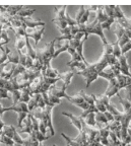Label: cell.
I'll return each mask as SVG.
<instances>
[{
	"label": "cell",
	"mask_w": 131,
	"mask_h": 146,
	"mask_svg": "<svg viewBox=\"0 0 131 146\" xmlns=\"http://www.w3.org/2000/svg\"><path fill=\"white\" fill-rule=\"evenodd\" d=\"M55 42L56 40L51 41L50 43L46 44V47L44 49H37V56L43 60V68H42V74L45 72L47 67L51 65V60L54 58L55 53Z\"/></svg>",
	"instance_id": "cell-1"
},
{
	"label": "cell",
	"mask_w": 131,
	"mask_h": 146,
	"mask_svg": "<svg viewBox=\"0 0 131 146\" xmlns=\"http://www.w3.org/2000/svg\"><path fill=\"white\" fill-rule=\"evenodd\" d=\"M90 34L98 35V36H99L100 38L102 39L104 45H107V44H108V41H107L106 38H105V35H104L103 29H102V25L100 23H98L96 19H94L92 23H86V25H85L84 40H83V41H86V40L88 39V36H90Z\"/></svg>",
	"instance_id": "cell-2"
},
{
	"label": "cell",
	"mask_w": 131,
	"mask_h": 146,
	"mask_svg": "<svg viewBox=\"0 0 131 146\" xmlns=\"http://www.w3.org/2000/svg\"><path fill=\"white\" fill-rule=\"evenodd\" d=\"M99 71L97 69L96 64H92L88 65L84 70L82 71H77V74L83 76L86 80V87H88L90 85L92 82H94V80H97V78L99 77Z\"/></svg>",
	"instance_id": "cell-3"
},
{
	"label": "cell",
	"mask_w": 131,
	"mask_h": 146,
	"mask_svg": "<svg viewBox=\"0 0 131 146\" xmlns=\"http://www.w3.org/2000/svg\"><path fill=\"white\" fill-rule=\"evenodd\" d=\"M19 18L21 21L23 25H25V27H31V29H37V27H45V23L41 21H34L32 18H23V17H19Z\"/></svg>",
	"instance_id": "cell-4"
},
{
	"label": "cell",
	"mask_w": 131,
	"mask_h": 146,
	"mask_svg": "<svg viewBox=\"0 0 131 146\" xmlns=\"http://www.w3.org/2000/svg\"><path fill=\"white\" fill-rule=\"evenodd\" d=\"M118 61H119L120 64V70H121V73L123 75H126L131 77V74L129 72V65L127 63V59H126V56L125 55H121L119 58H118Z\"/></svg>",
	"instance_id": "cell-5"
},
{
	"label": "cell",
	"mask_w": 131,
	"mask_h": 146,
	"mask_svg": "<svg viewBox=\"0 0 131 146\" xmlns=\"http://www.w3.org/2000/svg\"><path fill=\"white\" fill-rule=\"evenodd\" d=\"M19 133H25V134L31 135L33 132V123H32V118H31V114L28 115L27 119L23 121V127L19 129Z\"/></svg>",
	"instance_id": "cell-6"
},
{
	"label": "cell",
	"mask_w": 131,
	"mask_h": 146,
	"mask_svg": "<svg viewBox=\"0 0 131 146\" xmlns=\"http://www.w3.org/2000/svg\"><path fill=\"white\" fill-rule=\"evenodd\" d=\"M53 108L54 107H51V106H46V108L44 109V112H45V115H46L47 118V122H48V128L50 129L51 132V136L55 135L53 124H52V110H53Z\"/></svg>",
	"instance_id": "cell-7"
},
{
	"label": "cell",
	"mask_w": 131,
	"mask_h": 146,
	"mask_svg": "<svg viewBox=\"0 0 131 146\" xmlns=\"http://www.w3.org/2000/svg\"><path fill=\"white\" fill-rule=\"evenodd\" d=\"M44 31H45V27H37V29H35L34 32L31 33V34H27V38H32V39L35 40V43L36 45H38L40 42V40L42 39V36L44 34Z\"/></svg>",
	"instance_id": "cell-8"
},
{
	"label": "cell",
	"mask_w": 131,
	"mask_h": 146,
	"mask_svg": "<svg viewBox=\"0 0 131 146\" xmlns=\"http://www.w3.org/2000/svg\"><path fill=\"white\" fill-rule=\"evenodd\" d=\"M108 126H109V129L110 131L114 132L116 134V136L121 140V123L116 120H114L113 122H110L108 123Z\"/></svg>",
	"instance_id": "cell-9"
},
{
	"label": "cell",
	"mask_w": 131,
	"mask_h": 146,
	"mask_svg": "<svg viewBox=\"0 0 131 146\" xmlns=\"http://www.w3.org/2000/svg\"><path fill=\"white\" fill-rule=\"evenodd\" d=\"M55 11H56V16L54 17V19L56 21H66V8L67 6L63 5V6H55Z\"/></svg>",
	"instance_id": "cell-10"
},
{
	"label": "cell",
	"mask_w": 131,
	"mask_h": 146,
	"mask_svg": "<svg viewBox=\"0 0 131 146\" xmlns=\"http://www.w3.org/2000/svg\"><path fill=\"white\" fill-rule=\"evenodd\" d=\"M99 77L105 78V79H107L109 82H110L112 79L116 78V76H115V74H114V72H113L112 68H111L110 66H108L99 73Z\"/></svg>",
	"instance_id": "cell-11"
},
{
	"label": "cell",
	"mask_w": 131,
	"mask_h": 146,
	"mask_svg": "<svg viewBox=\"0 0 131 146\" xmlns=\"http://www.w3.org/2000/svg\"><path fill=\"white\" fill-rule=\"evenodd\" d=\"M74 74H76L74 70L68 71V72H64V73H60L59 78H60V80H62L65 84L68 86V85L71 83V80H72V78H73Z\"/></svg>",
	"instance_id": "cell-12"
},
{
	"label": "cell",
	"mask_w": 131,
	"mask_h": 146,
	"mask_svg": "<svg viewBox=\"0 0 131 146\" xmlns=\"http://www.w3.org/2000/svg\"><path fill=\"white\" fill-rule=\"evenodd\" d=\"M62 115L68 117V118L71 120L72 124H73V125L78 129V131L80 132L81 129H82V127H81V118H80V117H75V116H73L72 114H69V113H66V112H63Z\"/></svg>",
	"instance_id": "cell-13"
},
{
	"label": "cell",
	"mask_w": 131,
	"mask_h": 146,
	"mask_svg": "<svg viewBox=\"0 0 131 146\" xmlns=\"http://www.w3.org/2000/svg\"><path fill=\"white\" fill-rule=\"evenodd\" d=\"M41 94H35V96H32L31 100L28 103V108H29V111L30 113H32L34 110H36L38 108V105H39V100L41 98Z\"/></svg>",
	"instance_id": "cell-14"
},
{
	"label": "cell",
	"mask_w": 131,
	"mask_h": 146,
	"mask_svg": "<svg viewBox=\"0 0 131 146\" xmlns=\"http://www.w3.org/2000/svg\"><path fill=\"white\" fill-rule=\"evenodd\" d=\"M107 19H108V16H107V14L105 13V11H104V6H99V7H98V9H97V16H96V21L102 25V23H105Z\"/></svg>",
	"instance_id": "cell-15"
},
{
	"label": "cell",
	"mask_w": 131,
	"mask_h": 146,
	"mask_svg": "<svg viewBox=\"0 0 131 146\" xmlns=\"http://www.w3.org/2000/svg\"><path fill=\"white\" fill-rule=\"evenodd\" d=\"M5 7H6V13L9 16H11V17L12 16H15L23 8V5H9V6Z\"/></svg>",
	"instance_id": "cell-16"
},
{
	"label": "cell",
	"mask_w": 131,
	"mask_h": 146,
	"mask_svg": "<svg viewBox=\"0 0 131 146\" xmlns=\"http://www.w3.org/2000/svg\"><path fill=\"white\" fill-rule=\"evenodd\" d=\"M42 75L48 78H59L60 73L58 72V70L52 68V66L50 65L49 67H47V69L45 70V72H44Z\"/></svg>",
	"instance_id": "cell-17"
},
{
	"label": "cell",
	"mask_w": 131,
	"mask_h": 146,
	"mask_svg": "<svg viewBox=\"0 0 131 146\" xmlns=\"http://www.w3.org/2000/svg\"><path fill=\"white\" fill-rule=\"evenodd\" d=\"M67 66L71 67L72 70H73V69H77L78 71H82V70H84L88 65L83 63L82 61H70L67 63Z\"/></svg>",
	"instance_id": "cell-18"
},
{
	"label": "cell",
	"mask_w": 131,
	"mask_h": 146,
	"mask_svg": "<svg viewBox=\"0 0 131 146\" xmlns=\"http://www.w3.org/2000/svg\"><path fill=\"white\" fill-rule=\"evenodd\" d=\"M21 100H19V103L28 104L33 96V94H31V91H30V88L27 87V88L21 89Z\"/></svg>",
	"instance_id": "cell-19"
},
{
	"label": "cell",
	"mask_w": 131,
	"mask_h": 146,
	"mask_svg": "<svg viewBox=\"0 0 131 146\" xmlns=\"http://www.w3.org/2000/svg\"><path fill=\"white\" fill-rule=\"evenodd\" d=\"M7 61L10 62V63L15 64V65H19V52H17L15 49L10 51V53L8 54V56H7Z\"/></svg>",
	"instance_id": "cell-20"
},
{
	"label": "cell",
	"mask_w": 131,
	"mask_h": 146,
	"mask_svg": "<svg viewBox=\"0 0 131 146\" xmlns=\"http://www.w3.org/2000/svg\"><path fill=\"white\" fill-rule=\"evenodd\" d=\"M15 50L19 51L23 50L25 47H27V42H25V36H16L15 44H14Z\"/></svg>",
	"instance_id": "cell-21"
},
{
	"label": "cell",
	"mask_w": 131,
	"mask_h": 146,
	"mask_svg": "<svg viewBox=\"0 0 131 146\" xmlns=\"http://www.w3.org/2000/svg\"><path fill=\"white\" fill-rule=\"evenodd\" d=\"M10 49L8 48V47H0V65L3 63H5V62H7V56H8V54L10 53Z\"/></svg>",
	"instance_id": "cell-22"
},
{
	"label": "cell",
	"mask_w": 131,
	"mask_h": 146,
	"mask_svg": "<svg viewBox=\"0 0 131 146\" xmlns=\"http://www.w3.org/2000/svg\"><path fill=\"white\" fill-rule=\"evenodd\" d=\"M35 12H36V9H27L25 6H23V8L21 9V11L16 14V15L19 16V17H23V18H30Z\"/></svg>",
	"instance_id": "cell-23"
},
{
	"label": "cell",
	"mask_w": 131,
	"mask_h": 146,
	"mask_svg": "<svg viewBox=\"0 0 131 146\" xmlns=\"http://www.w3.org/2000/svg\"><path fill=\"white\" fill-rule=\"evenodd\" d=\"M84 122L87 126H90V127L94 128L97 126V121H96V113H92V114L87 115L84 119Z\"/></svg>",
	"instance_id": "cell-24"
},
{
	"label": "cell",
	"mask_w": 131,
	"mask_h": 146,
	"mask_svg": "<svg viewBox=\"0 0 131 146\" xmlns=\"http://www.w3.org/2000/svg\"><path fill=\"white\" fill-rule=\"evenodd\" d=\"M15 129L16 128L14 127V126H12V125H5L4 126V128H3V130L1 131L2 132V134H4L5 136H7V137H9V138H13V135H14V131H15ZM13 140V139H12Z\"/></svg>",
	"instance_id": "cell-25"
},
{
	"label": "cell",
	"mask_w": 131,
	"mask_h": 146,
	"mask_svg": "<svg viewBox=\"0 0 131 146\" xmlns=\"http://www.w3.org/2000/svg\"><path fill=\"white\" fill-rule=\"evenodd\" d=\"M68 102H70L71 104H73V105H75V106H77L78 108L80 107L81 105H82L83 103H84V100H83L82 98H81L79 94L78 96H68V98H66Z\"/></svg>",
	"instance_id": "cell-26"
},
{
	"label": "cell",
	"mask_w": 131,
	"mask_h": 146,
	"mask_svg": "<svg viewBox=\"0 0 131 146\" xmlns=\"http://www.w3.org/2000/svg\"><path fill=\"white\" fill-rule=\"evenodd\" d=\"M92 98H94V107L97 108L98 111H99V112H101V113L106 112V111H107L106 107H105V105H104L101 100H99V98H98L97 96H94V94H92Z\"/></svg>",
	"instance_id": "cell-27"
},
{
	"label": "cell",
	"mask_w": 131,
	"mask_h": 146,
	"mask_svg": "<svg viewBox=\"0 0 131 146\" xmlns=\"http://www.w3.org/2000/svg\"><path fill=\"white\" fill-rule=\"evenodd\" d=\"M25 42H27V50H28V56H30L33 60H35L37 58V50L34 49L32 47V45L29 42V38L25 36Z\"/></svg>",
	"instance_id": "cell-28"
},
{
	"label": "cell",
	"mask_w": 131,
	"mask_h": 146,
	"mask_svg": "<svg viewBox=\"0 0 131 146\" xmlns=\"http://www.w3.org/2000/svg\"><path fill=\"white\" fill-rule=\"evenodd\" d=\"M0 143H3V144H5V145H8V146H14L15 142H14L11 138L5 136V135L2 134V132H1V135H0Z\"/></svg>",
	"instance_id": "cell-29"
},
{
	"label": "cell",
	"mask_w": 131,
	"mask_h": 146,
	"mask_svg": "<svg viewBox=\"0 0 131 146\" xmlns=\"http://www.w3.org/2000/svg\"><path fill=\"white\" fill-rule=\"evenodd\" d=\"M69 47V42L65 41V43L63 44V46H60L59 48H55V53H54V58L58 57V55H60L61 53L65 52V51L68 50Z\"/></svg>",
	"instance_id": "cell-30"
},
{
	"label": "cell",
	"mask_w": 131,
	"mask_h": 146,
	"mask_svg": "<svg viewBox=\"0 0 131 146\" xmlns=\"http://www.w3.org/2000/svg\"><path fill=\"white\" fill-rule=\"evenodd\" d=\"M28 113H17V130H19L21 127H23V121H25V119H27V117H28Z\"/></svg>",
	"instance_id": "cell-31"
},
{
	"label": "cell",
	"mask_w": 131,
	"mask_h": 146,
	"mask_svg": "<svg viewBox=\"0 0 131 146\" xmlns=\"http://www.w3.org/2000/svg\"><path fill=\"white\" fill-rule=\"evenodd\" d=\"M113 47V55L115 56L116 58H119L120 56H121V48H120V46H119V42H118V40L115 42V43H113L111 44Z\"/></svg>",
	"instance_id": "cell-32"
},
{
	"label": "cell",
	"mask_w": 131,
	"mask_h": 146,
	"mask_svg": "<svg viewBox=\"0 0 131 146\" xmlns=\"http://www.w3.org/2000/svg\"><path fill=\"white\" fill-rule=\"evenodd\" d=\"M67 52L71 55V61H82V59L79 57V55L77 54V52H76L75 49L71 48V47H68V50H67Z\"/></svg>",
	"instance_id": "cell-33"
},
{
	"label": "cell",
	"mask_w": 131,
	"mask_h": 146,
	"mask_svg": "<svg viewBox=\"0 0 131 146\" xmlns=\"http://www.w3.org/2000/svg\"><path fill=\"white\" fill-rule=\"evenodd\" d=\"M79 96H80L81 98L84 100V102H86L90 106H94V98H92V94H90V96H87L84 91L80 90L79 91Z\"/></svg>",
	"instance_id": "cell-34"
},
{
	"label": "cell",
	"mask_w": 131,
	"mask_h": 146,
	"mask_svg": "<svg viewBox=\"0 0 131 146\" xmlns=\"http://www.w3.org/2000/svg\"><path fill=\"white\" fill-rule=\"evenodd\" d=\"M96 121H97V123L104 124V125H107V124H108V120H107L106 116L104 115V113H101V112H98L97 114H96Z\"/></svg>",
	"instance_id": "cell-35"
},
{
	"label": "cell",
	"mask_w": 131,
	"mask_h": 146,
	"mask_svg": "<svg viewBox=\"0 0 131 146\" xmlns=\"http://www.w3.org/2000/svg\"><path fill=\"white\" fill-rule=\"evenodd\" d=\"M119 100H120V104H121L122 107H123L124 112H127V111H129V110L131 109V102H129L127 98H122L121 96H120Z\"/></svg>",
	"instance_id": "cell-36"
},
{
	"label": "cell",
	"mask_w": 131,
	"mask_h": 146,
	"mask_svg": "<svg viewBox=\"0 0 131 146\" xmlns=\"http://www.w3.org/2000/svg\"><path fill=\"white\" fill-rule=\"evenodd\" d=\"M10 94H11V98H12V100H13V105H16L17 103H19L21 91V90H12Z\"/></svg>",
	"instance_id": "cell-37"
},
{
	"label": "cell",
	"mask_w": 131,
	"mask_h": 146,
	"mask_svg": "<svg viewBox=\"0 0 131 146\" xmlns=\"http://www.w3.org/2000/svg\"><path fill=\"white\" fill-rule=\"evenodd\" d=\"M115 17H108V19H107L106 21L104 23H102V29H103V31L104 30H110L111 29V25H113V23H115Z\"/></svg>",
	"instance_id": "cell-38"
},
{
	"label": "cell",
	"mask_w": 131,
	"mask_h": 146,
	"mask_svg": "<svg viewBox=\"0 0 131 146\" xmlns=\"http://www.w3.org/2000/svg\"><path fill=\"white\" fill-rule=\"evenodd\" d=\"M114 9H115V5H106L104 6V11L107 14L108 17H114Z\"/></svg>",
	"instance_id": "cell-39"
},
{
	"label": "cell",
	"mask_w": 131,
	"mask_h": 146,
	"mask_svg": "<svg viewBox=\"0 0 131 146\" xmlns=\"http://www.w3.org/2000/svg\"><path fill=\"white\" fill-rule=\"evenodd\" d=\"M114 17L115 19H122V18H124L125 15L124 13L122 12V10L120 9V6L119 5H115V9H114Z\"/></svg>",
	"instance_id": "cell-40"
},
{
	"label": "cell",
	"mask_w": 131,
	"mask_h": 146,
	"mask_svg": "<svg viewBox=\"0 0 131 146\" xmlns=\"http://www.w3.org/2000/svg\"><path fill=\"white\" fill-rule=\"evenodd\" d=\"M12 139H13V141L17 144H21V145H23V143H25V139L21 138V136L19 135L17 129H15V131H14V135H13V138H12Z\"/></svg>",
	"instance_id": "cell-41"
},
{
	"label": "cell",
	"mask_w": 131,
	"mask_h": 146,
	"mask_svg": "<svg viewBox=\"0 0 131 146\" xmlns=\"http://www.w3.org/2000/svg\"><path fill=\"white\" fill-rule=\"evenodd\" d=\"M84 11H85V6H79V10H78L75 17V21L77 23V25H79V23H80L81 18H82L83 14H84Z\"/></svg>",
	"instance_id": "cell-42"
},
{
	"label": "cell",
	"mask_w": 131,
	"mask_h": 146,
	"mask_svg": "<svg viewBox=\"0 0 131 146\" xmlns=\"http://www.w3.org/2000/svg\"><path fill=\"white\" fill-rule=\"evenodd\" d=\"M25 70H27V69H25V66H23L21 64H19V65L16 66L15 70H14L13 75H12V77H16V76H19V74H21V73L25 72Z\"/></svg>",
	"instance_id": "cell-43"
},
{
	"label": "cell",
	"mask_w": 131,
	"mask_h": 146,
	"mask_svg": "<svg viewBox=\"0 0 131 146\" xmlns=\"http://www.w3.org/2000/svg\"><path fill=\"white\" fill-rule=\"evenodd\" d=\"M7 32H8V31L4 30V29H3L2 32H1V42H2V43H4L5 45H7V44L10 42V39H9V36H8Z\"/></svg>",
	"instance_id": "cell-44"
},
{
	"label": "cell",
	"mask_w": 131,
	"mask_h": 146,
	"mask_svg": "<svg viewBox=\"0 0 131 146\" xmlns=\"http://www.w3.org/2000/svg\"><path fill=\"white\" fill-rule=\"evenodd\" d=\"M124 34H125V30L121 27V25H118V23H116V35H117L118 40L121 39V36H123Z\"/></svg>",
	"instance_id": "cell-45"
},
{
	"label": "cell",
	"mask_w": 131,
	"mask_h": 146,
	"mask_svg": "<svg viewBox=\"0 0 131 146\" xmlns=\"http://www.w3.org/2000/svg\"><path fill=\"white\" fill-rule=\"evenodd\" d=\"M90 10L87 9V7L85 6V11H84V14H83L82 18H81L80 23H79V25H86L87 23V21H88V17H90Z\"/></svg>",
	"instance_id": "cell-46"
},
{
	"label": "cell",
	"mask_w": 131,
	"mask_h": 146,
	"mask_svg": "<svg viewBox=\"0 0 131 146\" xmlns=\"http://www.w3.org/2000/svg\"><path fill=\"white\" fill-rule=\"evenodd\" d=\"M65 16H66V23H67V25H68L69 27H76V25H78L77 23H76V21H75V18H74V19L73 18H71L67 13L65 14Z\"/></svg>",
	"instance_id": "cell-47"
},
{
	"label": "cell",
	"mask_w": 131,
	"mask_h": 146,
	"mask_svg": "<svg viewBox=\"0 0 131 146\" xmlns=\"http://www.w3.org/2000/svg\"><path fill=\"white\" fill-rule=\"evenodd\" d=\"M34 131V130H33ZM35 133H36V137H37V139L39 140V142H43V141H45V140H47L49 138L50 136H46V135H44V134H42V132H40V130H38V131H35Z\"/></svg>",
	"instance_id": "cell-48"
},
{
	"label": "cell",
	"mask_w": 131,
	"mask_h": 146,
	"mask_svg": "<svg viewBox=\"0 0 131 146\" xmlns=\"http://www.w3.org/2000/svg\"><path fill=\"white\" fill-rule=\"evenodd\" d=\"M61 135H62L63 138H64V139L66 140L67 142H68V145L69 146H81L80 144H78L77 142H75L74 140H71L70 138H69V137H67L66 135L64 134V133H61Z\"/></svg>",
	"instance_id": "cell-49"
},
{
	"label": "cell",
	"mask_w": 131,
	"mask_h": 146,
	"mask_svg": "<svg viewBox=\"0 0 131 146\" xmlns=\"http://www.w3.org/2000/svg\"><path fill=\"white\" fill-rule=\"evenodd\" d=\"M48 96H49V100H50V103L52 104V105L56 106V105H59V104L61 103V100H60V98H56V96H52V94H48Z\"/></svg>",
	"instance_id": "cell-50"
},
{
	"label": "cell",
	"mask_w": 131,
	"mask_h": 146,
	"mask_svg": "<svg viewBox=\"0 0 131 146\" xmlns=\"http://www.w3.org/2000/svg\"><path fill=\"white\" fill-rule=\"evenodd\" d=\"M130 50H131V43L130 42H128V43L125 44V45L121 48V54L125 55L128 51H130Z\"/></svg>",
	"instance_id": "cell-51"
},
{
	"label": "cell",
	"mask_w": 131,
	"mask_h": 146,
	"mask_svg": "<svg viewBox=\"0 0 131 146\" xmlns=\"http://www.w3.org/2000/svg\"><path fill=\"white\" fill-rule=\"evenodd\" d=\"M0 98H9V94H8V90H6V89H3V88L0 89Z\"/></svg>",
	"instance_id": "cell-52"
},
{
	"label": "cell",
	"mask_w": 131,
	"mask_h": 146,
	"mask_svg": "<svg viewBox=\"0 0 131 146\" xmlns=\"http://www.w3.org/2000/svg\"><path fill=\"white\" fill-rule=\"evenodd\" d=\"M104 115L106 116V118H107V120H108V123H110V122H113L115 119H114V117H113V115L111 114L110 112H108V111H106V112L104 113Z\"/></svg>",
	"instance_id": "cell-53"
},
{
	"label": "cell",
	"mask_w": 131,
	"mask_h": 146,
	"mask_svg": "<svg viewBox=\"0 0 131 146\" xmlns=\"http://www.w3.org/2000/svg\"><path fill=\"white\" fill-rule=\"evenodd\" d=\"M125 90H126V94H127V100L129 102H131V84L128 85L127 87H125Z\"/></svg>",
	"instance_id": "cell-54"
},
{
	"label": "cell",
	"mask_w": 131,
	"mask_h": 146,
	"mask_svg": "<svg viewBox=\"0 0 131 146\" xmlns=\"http://www.w3.org/2000/svg\"><path fill=\"white\" fill-rule=\"evenodd\" d=\"M14 146H23V145H21V144H17V143H15V144H14Z\"/></svg>",
	"instance_id": "cell-55"
},
{
	"label": "cell",
	"mask_w": 131,
	"mask_h": 146,
	"mask_svg": "<svg viewBox=\"0 0 131 146\" xmlns=\"http://www.w3.org/2000/svg\"><path fill=\"white\" fill-rule=\"evenodd\" d=\"M128 128H129V129H130V130H131V125H129V127H128Z\"/></svg>",
	"instance_id": "cell-56"
},
{
	"label": "cell",
	"mask_w": 131,
	"mask_h": 146,
	"mask_svg": "<svg viewBox=\"0 0 131 146\" xmlns=\"http://www.w3.org/2000/svg\"><path fill=\"white\" fill-rule=\"evenodd\" d=\"M129 42H130V43H131V39H130V41H129Z\"/></svg>",
	"instance_id": "cell-57"
},
{
	"label": "cell",
	"mask_w": 131,
	"mask_h": 146,
	"mask_svg": "<svg viewBox=\"0 0 131 146\" xmlns=\"http://www.w3.org/2000/svg\"><path fill=\"white\" fill-rule=\"evenodd\" d=\"M0 89H1V88H0Z\"/></svg>",
	"instance_id": "cell-58"
}]
</instances>
